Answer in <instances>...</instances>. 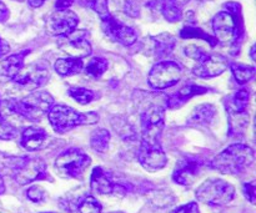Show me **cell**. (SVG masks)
Segmentation results:
<instances>
[{"instance_id":"cell-28","label":"cell","mask_w":256,"mask_h":213,"mask_svg":"<svg viewBox=\"0 0 256 213\" xmlns=\"http://www.w3.org/2000/svg\"><path fill=\"white\" fill-rule=\"evenodd\" d=\"M230 69H232V75H234L236 82L240 85L248 84V82L252 81L255 77L254 66L239 64V62H232V64H230Z\"/></svg>"},{"instance_id":"cell-48","label":"cell","mask_w":256,"mask_h":213,"mask_svg":"<svg viewBox=\"0 0 256 213\" xmlns=\"http://www.w3.org/2000/svg\"><path fill=\"white\" fill-rule=\"evenodd\" d=\"M250 57H252V61H256V57H255V45H252V49H250Z\"/></svg>"},{"instance_id":"cell-44","label":"cell","mask_w":256,"mask_h":213,"mask_svg":"<svg viewBox=\"0 0 256 213\" xmlns=\"http://www.w3.org/2000/svg\"><path fill=\"white\" fill-rule=\"evenodd\" d=\"M9 51H10L9 44H8L4 39H2V37H0V57L4 56V55L8 54Z\"/></svg>"},{"instance_id":"cell-31","label":"cell","mask_w":256,"mask_h":213,"mask_svg":"<svg viewBox=\"0 0 256 213\" xmlns=\"http://www.w3.org/2000/svg\"><path fill=\"white\" fill-rule=\"evenodd\" d=\"M108 70V61L102 57H92L84 67L85 74L92 79H100Z\"/></svg>"},{"instance_id":"cell-49","label":"cell","mask_w":256,"mask_h":213,"mask_svg":"<svg viewBox=\"0 0 256 213\" xmlns=\"http://www.w3.org/2000/svg\"><path fill=\"white\" fill-rule=\"evenodd\" d=\"M45 213H56V212H45Z\"/></svg>"},{"instance_id":"cell-9","label":"cell","mask_w":256,"mask_h":213,"mask_svg":"<svg viewBox=\"0 0 256 213\" xmlns=\"http://www.w3.org/2000/svg\"><path fill=\"white\" fill-rule=\"evenodd\" d=\"M182 76V67L179 62L162 60L152 67L148 82L155 90H165L174 86Z\"/></svg>"},{"instance_id":"cell-50","label":"cell","mask_w":256,"mask_h":213,"mask_svg":"<svg viewBox=\"0 0 256 213\" xmlns=\"http://www.w3.org/2000/svg\"><path fill=\"white\" fill-rule=\"evenodd\" d=\"M0 211H2V205H0Z\"/></svg>"},{"instance_id":"cell-16","label":"cell","mask_w":256,"mask_h":213,"mask_svg":"<svg viewBox=\"0 0 256 213\" xmlns=\"http://www.w3.org/2000/svg\"><path fill=\"white\" fill-rule=\"evenodd\" d=\"M12 177L20 186L29 185L38 180H45L48 179L46 164L39 157H26L24 164Z\"/></svg>"},{"instance_id":"cell-22","label":"cell","mask_w":256,"mask_h":213,"mask_svg":"<svg viewBox=\"0 0 256 213\" xmlns=\"http://www.w3.org/2000/svg\"><path fill=\"white\" fill-rule=\"evenodd\" d=\"M216 110L212 105L202 104L195 107L190 116L188 117L186 125L190 127H205L212 124Z\"/></svg>"},{"instance_id":"cell-33","label":"cell","mask_w":256,"mask_h":213,"mask_svg":"<svg viewBox=\"0 0 256 213\" xmlns=\"http://www.w3.org/2000/svg\"><path fill=\"white\" fill-rule=\"evenodd\" d=\"M112 125L115 129V132H118V134L122 137H124V139H132V137L135 136L134 129H132V125L129 124V121L125 120L124 117H114V119L112 120Z\"/></svg>"},{"instance_id":"cell-4","label":"cell","mask_w":256,"mask_h":213,"mask_svg":"<svg viewBox=\"0 0 256 213\" xmlns=\"http://www.w3.org/2000/svg\"><path fill=\"white\" fill-rule=\"evenodd\" d=\"M48 119L55 132L65 134L82 125H94L99 121V115L94 111L78 112L65 105H52L48 111Z\"/></svg>"},{"instance_id":"cell-5","label":"cell","mask_w":256,"mask_h":213,"mask_svg":"<svg viewBox=\"0 0 256 213\" xmlns=\"http://www.w3.org/2000/svg\"><path fill=\"white\" fill-rule=\"evenodd\" d=\"M250 91L240 89L225 99V110L229 117V135L240 136L249 126Z\"/></svg>"},{"instance_id":"cell-43","label":"cell","mask_w":256,"mask_h":213,"mask_svg":"<svg viewBox=\"0 0 256 213\" xmlns=\"http://www.w3.org/2000/svg\"><path fill=\"white\" fill-rule=\"evenodd\" d=\"M9 15L10 12H9V9H8V6L2 1V0H0V22L6 21V20L9 19Z\"/></svg>"},{"instance_id":"cell-34","label":"cell","mask_w":256,"mask_h":213,"mask_svg":"<svg viewBox=\"0 0 256 213\" xmlns=\"http://www.w3.org/2000/svg\"><path fill=\"white\" fill-rule=\"evenodd\" d=\"M149 199L152 206L158 207V209H165V207L172 206L175 202V199L172 197V195L166 191H154L150 195Z\"/></svg>"},{"instance_id":"cell-18","label":"cell","mask_w":256,"mask_h":213,"mask_svg":"<svg viewBox=\"0 0 256 213\" xmlns=\"http://www.w3.org/2000/svg\"><path fill=\"white\" fill-rule=\"evenodd\" d=\"M90 187L92 191L99 195H112L118 194L119 191H122V194L126 192L124 186L112 181V174L102 167H95L92 170V177H90Z\"/></svg>"},{"instance_id":"cell-41","label":"cell","mask_w":256,"mask_h":213,"mask_svg":"<svg viewBox=\"0 0 256 213\" xmlns=\"http://www.w3.org/2000/svg\"><path fill=\"white\" fill-rule=\"evenodd\" d=\"M124 11L126 12L129 16H132V17H138L140 15V10H139V6H138L135 2L132 1H126L125 2V6H124Z\"/></svg>"},{"instance_id":"cell-38","label":"cell","mask_w":256,"mask_h":213,"mask_svg":"<svg viewBox=\"0 0 256 213\" xmlns=\"http://www.w3.org/2000/svg\"><path fill=\"white\" fill-rule=\"evenodd\" d=\"M184 51L188 57L195 60V61L200 60L205 54H206V51H205L204 49H202L200 46H196V45H188V46L185 47Z\"/></svg>"},{"instance_id":"cell-19","label":"cell","mask_w":256,"mask_h":213,"mask_svg":"<svg viewBox=\"0 0 256 213\" xmlns=\"http://www.w3.org/2000/svg\"><path fill=\"white\" fill-rule=\"evenodd\" d=\"M176 39L169 32H162L156 36H150L146 40L148 52L156 60H164L175 49Z\"/></svg>"},{"instance_id":"cell-13","label":"cell","mask_w":256,"mask_h":213,"mask_svg":"<svg viewBox=\"0 0 256 213\" xmlns=\"http://www.w3.org/2000/svg\"><path fill=\"white\" fill-rule=\"evenodd\" d=\"M79 17L72 10H55L46 19V31L52 36L62 37L76 30Z\"/></svg>"},{"instance_id":"cell-12","label":"cell","mask_w":256,"mask_h":213,"mask_svg":"<svg viewBox=\"0 0 256 213\" xmlns=\"http://www.w3.org/2000/svg\"><path fill=\"white\" fill-rule=\"evenodd\" d=\"M205 166V161L199 156L186 155L175 166L172 180L180 186H192Z\"/></svg>"},{"instance_id":"cell-20","label":"cell","mask_w":256,"mask_h":213,"mask_svg":"<svg viewBox=\"0 0 256 213\" xmlns=\"http://www.w3.org/2000/svg\"><path fill=\"white\" fill-rule=\"evenodd\" d=\"M48 141H49V135L44 129L30 126L22 132L20 145L22 149L28 150V151H39V150L46 147Z\"/></svg>"},{"instance_id":"cell-14","label":"cell","mask_w":256,"mask_h":213,"mask_svg":"<svg viewBox=\"0 0 256 213\" xmlns=\"http://www.w3.org/2000/svg\"><path fill=\"white\" fill-rule=\"evenodd\" d=\"M102 29L108 36L114 41L124 45V46H132L138 40L136 31L132 27L122 24L119 20L115 19L112 14L102 17Z\"/></svg>"},{"instance_id":"cell-6","label":"cell","mask_w":256,"mask_h":213,"mask_svg":"<svg viewBox=\"0 0 256 213\" xmlns=\"http://www.w3.org/2000/svg\"><path fill=\"white\" fill-rule=\"evenodd\" d=\"M196 200L212 207L226 206L234 200L235 189L229 182L220 179L206 180L195 192Z\"/></svg>"},{"instance_id":"cell-46","label":"cell","mask_w":256,"mask_h":213,"mask_svg":"<svg viewBox=\"0 0 256 213\" xmlns=\"http://www.w3.org/2000/svg\"><path fill=\"white\" fill-rule=\"evenodd\" d=\"M172 1L174 2V4H176L178 6L182 7V6H184L185 4H188V2H189L190 0H172Z\"/></svg>"},{"instance_id":"cell-8","label":"cell","mask_w":256,"mask_h":213,"mask_svg":"<svg viewBox=\"0 0 256 213\" xmlns=\"http://www.w3.org/2000/svg\"><path fill=\"white\" fill-rule=\"evenodd\" d=\"M92 164L90 157L79 149H69L62 152L55 160L58 174L68 179H80Z\"/></svg>"},{"instance_id":"cell-11","label":"cell","mask_w":256,"mask_h":213,"mask_svg":"<svg viewBox=\"0 0 256 213\" xmlns=\"http://www.w3.org/2000/svg\"><path fill=\"white\" fill-rule=\"evenodd\" d=\"M58 46L62 51L74 59H84L92 54V44L86 30H74L65 36L59 37Z\"/></svg>"},{"instance_id":"cell-36","label":"cell","mask_w":256,"mask_h":213,"mask_svg":"<svg viewBox=\"0 0 256 213\" xmlns=\"http://www.w3.org/2000/svg\"><path fill=\"white\" fill-rule=\"evenodd\" d=\"M85 4L92 11L96 12L100 19L110 14L109 6H108V0H85Z\"/></svg>"},{"instance_id":"cell-39","label":"cell","mask_w":256,"mask_h":213,"mask_svg":"<svg viewBox=\"0 0 256 213\" xmlns=\"http://www.w3.org/2000/svg\"><path fill=\"white\" fill-rule=\"evenodd\" d=\"M255 190H256L255 181L246 182V184L242 185V192H244V196L246 197V200L252 205L255 204V200H256V191H255Z\"/></svg>"},{"instance_id":"cell-10","label":"cell","mask_w":256,"mask_h":213,"mask_svg":"<svg viewBox=\"0 0 256 213\" xmlns=\"http://www.w3.org/2000/svg\"><path fill=\"white\" fill-rule=\"evenodd\" d=\"M49 77L50 74L46 65L42 62H32L26 66L24 65L12 80L20 89L32 91L46 84Z\"/></svg>"},{"instance_id":"cell-29","label":"cell","mask_w":256,"mask_h":213,"mask_svg":"<svg viewBox=\"0 0 256 213\" xmlns=\"http://www.w3.org/2000/svg\"><path fill=\"white\" fill-rule=\"evenodd\" d=\"M180 37H182V39L205 40V41L209 42L212 46H215V45L218 44V41L215 40L214 36H212V35L208 34L206 31H204L202 29H200V27L198 26H194V25L192 24L186 25V26H184L182 30H180Z\"/></svg>"},{"instance_id":"cell-2","label":"cell","mask_w":256,"mask_h":213,"mask_svg":"<svg viewBox=\"0 0 256 213\" xmlns=\"http://www.w3.org/2000/svg\"><path fill=\"white\" fill-rule=\"evenodd\" d=\"M54 105V97L46 91H35L22 99H8L0 102V110L18 115L32 122H39Z\"/></svg>"},{"instance_id":"cell-35","label":"cell","mask_w":256,"mask_h":213,"mask_svg":"<svg viewBox=\"0 0 256 213\" xmlns=\"http://www.w3.org/2000/svg\"><path fill=\"white\" fill-rule=\"evenodd\" d=\"M19 136V132L15 126H12L9 121L4 119V117L0 115V140H5V141H9V140H14Z\"/></svg>"},{"instance_id":"cell-47","label":"cell","mask_w":256,"mask_h":213,"mask_svg":"<svg viewBox=\"0 0 256 213\" xmlns=\"http://www.w3.org/2000/svg\"><path fill=\"white\" fill-rule=\"evenodd\" d=\"M5 191V185H4V180H2V177L0 176V195L4 194Z\"/></svg>"},{"instance_id":"cell-25","label":"cell","mask_w":256,"mask_h":213,"mask_svg":"<svg viewBox=\"0 0 256 213\" xmlns=\"http://www.w3.org/2000/svg\"><path fill=\"white\" fill-rule=\"evenodd\" d=\"M54 69L62 76H72L82 71L84 62L82 59H74V57L58 59L54 64Z\"/></svg>"},{"instance_id":"cell-37","label":"cell","mask_w":256,"mask_h":213,"mask_svg":"<svg viewBox=\"0 0 256 213\" xmlns=\"http://www.w3.org/2000/svg\"><path fill=\"white\" fill-rule=\"evenodd\" d=\"M26 197L34 204H40L45 200L46 197V194H45L44 190L40 186H32L26 191Z\"/></svg>"},{"instance_id":"cell-1","label":"cell","mask_w":256,"mask_h":213,"mask_svg":"<svg viewBox=\"0 0 256 213\" xmlns=\"http://www.w3.org/2000/svg\"><path fill=\"white\" fill-rule=\"evenodd\" d=\"M212 30L218 42L230 45L232 49L236 47V52L239 51L244 36L242 6L239 2H226L224 5V10L218 12L212 19Z\"/></svg>"},{"instance_id":"cell-26","label":"cell","mask_w":256,"mask_h":213,"mask_svg":"<svg viewBox=\"0 0 256 213\" xmlns=\"http://www.w3.org/2000/svg\"><path fill=\"white\" fill-rule=\"evenodd\" d=\"M110 144V132L105 129H96L90 136V146L98 154L108 151Z\"/></svg>"},{"instance_id":"cell-3","label":"cell","mask_w":256,"mask_h":213,"mask_svg":"<svg viewBox=\"0 0 256 213\" xmlns=\"http://www.w3.org/2000/svg\"><path fill=\"white\" fill-rule=\"evenodd\" d=\"M255 161V152L244 144H234L220 152L210 162V167L220 174L238 176L246 171Z\"/></svg>"},{"instance_id":"cell-42","label":"cell","mask_w":256,"mask_h":213,"mask_svg":"<svg viewBox=\"0 0 256 213\" xmlns=\"http://www.w3.org/2000/svg\"><path fill=\"white\" fill-rule=\"evenodd\" d=\"M74 0H56L55 1V9L56 10H68L72 5Z\"/></svg>"},{"instance_id":"cell-40","label":"cell","mask_w":256,"mask_h":213,"mask_svg":"<svg viewBox=\"0 0 256 213\" xmlns=\"http://www.w3.org/2000/svg\"><path fill=\"white\" fill-rule=\"evenodd\" d=\"M172 213H200V210L195 202H190V204L184 205V206L178 207Z\"/></svg>"},{"instance_id":"cell-23","label":"cell","mask_w":256,"mask_h":213,"mask_svg":"<svg viewBox=\"0 0 256 213\" xmlns=\"http://www.w3.org/2000/svg\"><path fill=\"white\" fill-rule=\"evenodd\" d=\"M30 50H22V51L18 52V54H12L4 59L0 64V71L2 75H5L9 79H12L20 70L24 66L25 57L29 55Z\"/></svg>"},{"instance_id":"cell-45","label":"cell","mask_w":256,"mask_h":213,"mask_svg":"<svg viewBox=\"0 0 256 213\" xmlns=\"http://www.w3.org/2000/svg\"><path fill=\"white\" fill-rule=\"evenodd\" d=\"M45 1H46V0H28V4L32 7H35V9H36V7L42 6V4H44Z\"/></svg>"},{"instance_id":"cell-15","label":"cell","mask_w":256,"mask_h":213,"mask_svg":"<svg viewBox=\"0 0 256 213\" xmlns=\"http://www.w3.org/2000/svg\"><path fill=\"white\" fill-rule=\"evenodd\" d=\"M229 66V61L220 54H205L192 69V74L202 79H210L222 75Z\"/></svg>"},{"instance_id":"cell-7","label":"cell","mask_w":256,"mask_h":213,"mask_svg":"<svg viewBox=\"0 0 256 213\" xmlns=\"http://www.w3.org/2000/svg\"><path fill=\"white\" fill-rule=\"evenodd\" d=\"M165 110L159 105H152L142 114V140L144 146H159L162 145V135L165 126Z\"/></svg>"},{"instance_id":"cell-24","label":"cell","mask_w":256,"mask_h":213,"mask_svg":"<svg viewBox=\"0 0 256 213\" xmlns=\"http://www.w3.org/2000/svg\"><path fill=\"white\" fill-rule=\"evenodd\" d=\"M152 5L155 6V9L162 12L164 19L169 22H178L182 19V7L174 4L172 0H155L152 4H150V6Z\"/></svg>"},{"instance_id":"cell-27","label":"cell","mask_w":256,"mask_h":213,"mask_svg":"<svg viewBox=\"0 0 256 213\" xmlns=\"http://www.w3.org/2000/svg\"><path fill=\"white\" fill-rule=\"evenodd\" d=\"M25 160H26V157L9 156V155H5L0 152V176L2 174L14 176L18 170L24 164Z\"/></svg>"},{"instance_id":"cell-32","label":"cell","mask_w":256,"mask_h":213,"mask_svg":"<svg viewBox=\"0 0 256 213\" xmlns=\"http://www.w3.org/2000/svg\"><path fill=\"white\" fill-rule=\"evenodd\" d=\"M68 95L80 105L90 104L95 96L92 90L85 89V87H72L68 90Z\"/></svg>"},{"instance_id":"cell-30","label":"cell","mask_w":256,"mask_h":213,"mask_svg":"<svg viewBox=\"0 0 256 213\" xmlns=\"http://www.w3.org/2000/svg\"><path fill=\"white\" fill-rule=\"evenodd\" d=\"M76 213H102V205L92 196H82L75 204Z\"/></svg>"},{"instance_id":"cell-51","label":"cell","mask_w":256,"mask_h":213,"mask_svg":"<svg viewBox=\"0 0 256 213\" xmlns=\"http://www.w3.org/2000/svg\"><path fill=\"white\" fill-rule=\"evenodd\" d=\"M0 102H2V101H0Z\"/></svg>"},{"instance_id":"cell-21","label":"cell","mask_w":256,"mask_h":213,"mask_svg":"<svg viewBox=\"0 0 256 213\" xmlns=\"http://www.w3.org/2000/svg\"><path fill=\"white\" fill-rule=\"evenodd\" d=\"M209 90L204 86H199V85L195 84H189L186 86L182 87L178 92L172 94L169 99L166 100V107L170 110L179 109L182 107L185 102L189 101L192 97H194L195 95H202L206 94Z\"/></svg>"},{"instance_id":"cell-17","label":"cell","mask_w":256,"mask_h":213,"mask_svg":"<svg viewBox=\"0 0 256 213\" xmlns=\"http://www.w3.org/2000/svg\"><path fill=\"white\" fill-rule=\"evenodd\" d=\"M138 159L140 165L149 172H156L164 169L168 164L166 154L162 150V145L159 146H144L140 145Z\"/></svg>"}]
</instances>
